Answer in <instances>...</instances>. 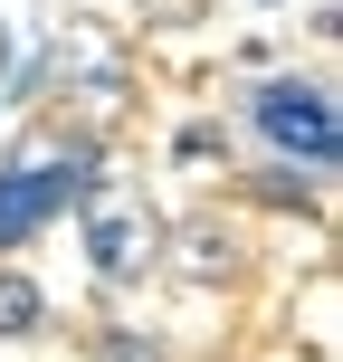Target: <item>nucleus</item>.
<instances>
[{
	"label": "nucleus",
	"mask_w": 343,
	"mask_h": 362,
	"mask_svg": "<svg viewBox=\"0 0 343 362\" xmlns=\"http://www.w3.org/2000/svg\"><path fill=\"white\" fill-rule=\"evenodd\" d=\"M86 191H105V153H95L86 124H38V134H19V144L0 153V257L29 248L38 229H57Z\"/></svg>",
	"instance_id": "1"
},
{
	"label": "nucleus",
	"mask_w": 343,
	"mask_h": 362,
	"mask_svg": "<svg viewBox=\"0 0 343 362\" xmlns=\"http://www.w3.org/2000/svg\"><path fill=\"white\" fill-rule=\"evenodd\" d=\"M315 181H325V172H257L248 191H257V200H277V210H315Z\"/></svg>",
	"instance_id": "7"
},
{
	"label": "nucleus",
	"mask_w": 343,
	"mask_h": 362,
	"mask_svg": "<svg viewBox=\"0 0 343 362\" xmlns=\"http://www.w3.org/2000/svg\"><path fill=\"white\" fill-rule=\"evenodd\" d=\"M48 325V286L19 267H0V344H29V334Z\"/></svg>",
	"instance_id": "5"
},
{
	"label": "nucleus",
	"mask_w": 343,
	"mask_h": 362,
	"mask_svg": "<svg viewBox=\"0 0 343 362\" xmlns=\"http://www.w3.org/2000/svg\"><path fill=\"white\" fill-rule=\"evenodd\" d=\"M163 267L181 276V286H219V276H238V248L219 219H191L181 238H163Z\"/></svg>",
	"instance_id": "4"
},
{
	"label": "nucleus",
	"mask_w": 343,
	"mask_h": 362,
	"mask_svg": "<svg viewBox=\"0 0 343 362\" xmlns=\"http://www.w3.org/2000/svg\"><path fill=\"white\" fill-rule=\"evenodd\" d=\"M219 153H229V124H210V115H191V124L172 134V163H181V172H200V163H219Z\"/></svg>",
	"instance_id": "6"
},
{
	"label": "nucleus",
	"mask_w": 343,
	"mask_h": 362,
	"mask_svg": "<svg viewBox=\"0 0 343 362\" xmlns=\"http://www.w3.org/2000/svg\"><path fill=\"white\" fill-rule=\"evenodd\" d=\"M105 362H163V344H134V334H105Z\"/></svg>",
	"instance_id": "8"
},
{
	"label": "nucleus",
	"mask_w": 343,
	"mask_h": 362,
	"mask_svg": "<svg viewBox=\"0 0 343 362\" xmlns=\"http://www.w3.org/2000/svg\"><path fill=\"white\" fill-rule=\"evenodd\" d=\"M257 10H286V0H257Z\"/></svg>",
	"instance_id": "10"
},
{
	"label": "nucleus",
	"mask_w": 343,
	"mask_h": 362,
	"mask_svg": "<svg viewBox=\"0 0 343 362\" xmlns=\"http://www.w3.org/2000/svg\"><path fill=\"white\" fill-rule=\"evenodd\" d=\"M76 219H86V267L105 276V286H134L144 267H163V219H153L144 200L86 191V200H76Z\"/></svg>",
	"instance_id": "3"
},
{
	"label": "nucleus",
	"mask_w": 343,
	"mask_h": 362,
	"mask_svg": "<svg viewBox=\"0 0 343 362\" xmlns=\"http://www.w3.org/2000/svg\"><path fill=\"white\" fill-rule=\"evenodd\" d=\"M0 67H10V29H0Z\"/></svg>",
	"instance_id": "9"
},
{
	"label": "nucleus",
	"mask_w": 343,
	"mask_h": 362,
	"mask_svg": "<svg viewBox=\"0 0 343 362\" xmlns=\"http://www.w3.org/2000/svg\"><path fill=\"white\" fill-rule=\"evenodd\" d=\"M248 134L277 153V163L334 172V153H343L334 86H325V76H267V86H248Z\"/></svg>",
	"instance_id": "2"
}]
</instances>
